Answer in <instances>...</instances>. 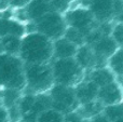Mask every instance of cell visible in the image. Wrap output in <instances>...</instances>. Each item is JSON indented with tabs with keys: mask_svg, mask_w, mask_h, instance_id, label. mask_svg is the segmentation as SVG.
I'll use <instances>...</instances> for the list:
<instances>
[{
	"mask_svg": "<svg viewBox=\"0 0 123 122\" xmlns=\"http://www.w3.org/2000/svg\"><path fill=\"white\" fill-rule=\"evenodd\" d=\"M21 42L22 38L15 36H6L2 37L1 44L3 47V50L6 54H11V55H16L19 53V49H21Z\"/></svg>",
	"mask_w": 123,
	"mask_h": 122,
	"instance_id": "obj_20",
	"label": "cell"
},
{
	"mask_svg": "<svg viewBox=\"0 0 123 122\" xmlns=\"http://www.w3.org/2000/svg\"><path fill=\"white\" fill-rule=\"evenodd\" d=\"M74 58L85 73L96 68V58L94 55V52L91 49V47L87 44L79 47L77 49V53Z\"/></svg>",
	"mask_w": 123,
	"mask_h": 122,
	"instance_id": "obj_14",
	"label": "cell"
},
{
	"mask_svg": "<svg viewBox=\"0 0 123 122\" xmlns=\"http://www.w3.org/2000/svg\"><path fill=\"white\" fill-rule=\"evenodd\" d=\"M23 10L27 18V23H36L45 14L53 11V9L44 0H31L25 8H23Z\"/></svg>",
	"mask_w": 123,
	"mask_h": 122,
	"instance_id": "obj_11",
	"label": "cell"
},
{
	"mask_svg": "<svg viewBox=\"0 0 123 122\" xmlns=\"http://www.w3.org/2000/svg\"><path fill=\"white\" fill-rule=\"evenodd\" d=\"M0 122H9L8 110L3 107H0Z\"/></svg>",
	"mask_w": 123,
	"mask_h": 122,
	"instance_id": "obj_28",
	"label": "cell"
},
{
	"mask_svg": "<svg viewBox=\"0 0 123 122\" xmlns=\"http://www.w3.org/2000/svg\"><path fill=\"white\" fill-rule=\"evenodd\" d=\"M97 101L104 107L116 105L123 102V86L118 81H113L98 89Z\"/></svg>",
	"mask_w": 123,
	"mask_h": 122,
	"instance_id": "obj_10",
	"label": "cell"
},
{
	"mask_svg": "<svg viewBox=\"0 0 123 122\" xmlns=\"http://www.w3.org/2000/svg\"><path fill=\"white\" fill-rule=\"evenodd\" d=\"M64 38H66L68 41H70L71 43H74L77 47H81V45L85 44V37L83 34H81L79 30L74 29L72 27L66 28L65 34H64Z\"/></svg>",
	"mask_w": 123,
	"mask_h": 122,
	"instance_id": "obj_21",
	"label": "cell"
},
{
	"mask_svg": "<svg viewBox=\"0 0 123 122\" xmlns=\"http://www.w3.org/2000/svg\"><path fill=\"white\" fill-rule=\"evenodd\" d=\"M106 67L113 73L116 81L121 83L123 80V48H118V50L107 60Z\"/></svg>",
	"mask_w": 123,
	"mask_h": 122,
	"instance_id": "obj_17",
	"label": "cell"
},
{
	"mask_svg": "<svg viewBox=\"0 0 123 122\" xmlns=\"http://www.w3.org/2000/svg\"><path fill=\"white\" fill-rule=\"evenodd\" d=\"M78 47L62 37L53 41V60H65L74 58Z\"/></svg>",
	"mask_w": 123,
	"mask_h": 122,
	"instance_id": "obj_13",
	"label": "cell"
},
{
	"mask_svg": "<svg viewBox=\"0 0 123 122\" xmlns=\"http://www.w3.org/2000/svg\"><path fill=\"white\" fill-rule=\"evenodd\" d=\"M31 0H10L11 4L16 8H25Z\"/></svg>",
	"mask_w": 123,
	"mask_h": 122,
	"instance_id": "obj_27",
	"label": "cell"
},
{
	"mask_svg": "<svg viewBox=\"0 0 123 122\" xmlns=\"http://www.w3.org/2000/svg\"><path fill=\"white\" fill-rule=\"evenodd\" d=\"M63 122H83V119H82V117L78 114V111L74 110V111L68 112V114L64 115Z\"/></svg>",
	"mask_w": 123,
	"mask_h": 122,
	"instance_id": "obj_26",
	"label": "cell"
},
{
	"mask_svg": "<svg viewBox=\"0 0 123 122\" xmlns=\"http://www.w3.org/2000/svg\"><path fill=\"white\" fill-rule=\"evenodd\" d=\"M34 24L36 32L43 35L51 41L64 37L65 30L67 28L64 14L56 11L49 12Z\"/></svg>",
	"mask_w": 123,
	"mask_h": 122,
	"instance_id": "obj_7",
	"label": "cell"
},
{
	"mask_svg": "<svg viewBox=\"0 0 123 122\" xmlns=\"http://www.w3.org/2000/svg\"><path fill=\"white\" fill-rule=\"evenodd\" d=\"M44 1H47L51 6L53 11L64 14V12L69 9V6H71L74 0H44Z\"/></svg>",
	"mask_w": 123,
	"mask_h": 122,
	"instance_id": "obj_25",
	"label": "cell"
},
{
	"mask_svg": "<svg viewBox=\"0 0 123 122\" xmlns=\"http://www.w3.org/2000/svg\"><path fill=\"white\" fill-rule=\"evenodd\" d=\"M24 62L17 55L1 54L0 55V84L6 89L24 90L25 76Z\"/></svg>",
	"mask_w": 123,
	"mask_h": 122,
	"instance_id": "obj_3",
	"label": "cell"
},
{
	"mask_svg": "<svg viewBox=\"0 0 123 122\" xmlns=\"http://www.w3.org/2000/svg\"><path fill=\"white\" fill-rule=\"evenodd\" d=\"M120 84H121V85L123 86V80H122V82H121V83H120Z\"/></svg>",
	"mask_w": 123,
	"mask_h": 122,
	"instance_id": "obj_31",
	"label": "cell"
},
{
	"mask_svg": "<svg viewBox=\"0 0 123 122\" xmlns=\"http://www.w3.org/2000/svg\"><path fill=\"white\" fill-rule=\"evenodd\" d=\"M84 79L93 82L98 89L116 81V77L113 73L109 70L107 67H100V68H94L92 70L85 73Z\"/></svg>",
	"mask_w": 123,
	"mask_h": 122,
	"instance_id": "obj_15",
	"label": "cell"
},
{
	"mask_svg": "<svg viewBox=\"0 0 123 122\" xmlns=\"http://www.w3.org/2000/svg\"><path fill=\"white\" fill-rule=\"evenodd\" d=\"M113 1L115 0H91L85 6L92 13L98 24L113 22Z\"/></svg>",
	"mask_w": 123,
	"mask_h": 122,
	"instance_id": "obj_9",
	"label": "cell"
},
{
	"mask_svg": "<svg viewBox=\"0 0 123 122\" xmlns=\"http://www.w3.org/2000/svg\"><path fill=\"white\" fill-rule=\"evenodd\" d=\"M64 18L68 27L79 30L84 37L98 25L89 9L80 4L77 6H69V9L64 12Z\"/></svg>",
	"mask_w": 123,
	"mask_h": 122,
	"instance_id": "obj_5",
	"label": "cell"
},
{
	"mask_svg": "<svg viewBox=\"0 0 123 122\" xmlns=\"http://www.w3.org/2000/svg\"><path fill=\"white\" fill-rule=\"evenodd\" d=\"M25 90L27 94L47 93L54 85L51 64H25Z\"/></svg>",
	"mask_w": 123,
	"mask_h": 122,
	"instance_id": "obj_2",
	"label": "cell"
},
{
	"mask_svg": "<svg viewBox=\"0 0 123 122\" xmlns=\"http://www.w3.org/2000/svg\"><path fill=\"white\" fill-rule=\"evenodd\" d=\"M26 35L25 25L21 22L12 21L9 18L0 19V36H15L18 38H23Z\"/></svg>",
	"mask_w": 123,
	"mask_h": 122,
	"instance_id": "obj_16",
	"label": "cell"
},
{
	"mask_svg": "<svg viewBox=\"0 0 123 122\" xmlns=\"http://www.w3.org/2000/svg\"><path fill=\"white\" fill-rule=\"evenodd\" d=\"M103 115L109 122H123V102L104 107Z\"/></svg>",
	"mask_w": 123,
	"mask_h": 122,
	"instance_id": "obj_19",
	"label": "cell"
},
{
	"mask_svg": "<svg viewBox=\"0 0 123 122\" xmlns=\"http://www.w3.org/2000/svg\"><path fill=\"white\" fill-rule=\"evenodd\" d=\"M64 115L54 109H48L41 115H39L37 122H63Z\"/></svg>",
	"mask_w": 123,
	"mask_h": 122,
	"instance_id": "obj_22",
	"label": "cell"
},
{
	"mask_svg": "<svg viewBox=\"0 0 123 122\" xmlns=\"http://www.w3.org/2000/svg\"><path fill=\"white\" fill-rule=\"evenodd\" d=\"M22 91L15 90V89H6L3 94V103L8 108L12 107L13 105L18 103L22 96Z\"/></svg>",
	"mask_w": 123,
	"mask_h": 122,
	"instance_id": "obj_23",
	"label": "cell"
},
{
	"mask_svg": "<svg viewBox=\"0 0 123 122\" xmlns=\"http://www.w3.org/2000/svg\"><path fill=\"white\" fill-rule=\"evenodd\" d=\"M89 122H109V121L107 120V118L103 115V112H102V114H99V115H97V116L93 117L92 119H90Z\"/></svg>",
	"mask_w": 123,
	"mask_h": 122,
	"instance_id": "obj_29",
	"label": "cell"
},
{
	"mask_svg": "<svg viewBox=\"0 0 123 122\" xmlns=\"http://www.w3.org/2000/svg\"><path fill=\"white\" fill-rule=\"evenodd\" d=\"M103 110H104V106H103L97 99L91 102V103L84 104V105H80L77 108V111L82 117L83 120H90V119H92L93 117L102 114Z\"/></svg>",
	"mask_w": 123,
	"mask_h": 122,
	"instance_id": "obj_18",
	"label": "cell"
},
{
	"mask_svg": "<svg viewBox=\"0 0 123 122\" xmlns=\"http://www.w3.org/2000/svg\"><path fill=\"white\" fill-rule=\"evenodd\" d=\"M54 84L74 88L85 78V71L79 66L74 58L51 61Z\"/></svg>",
	"mask_w": 123,
	"mask_h": 122,
	"instance_id": "obj_4",
	"label": "cell"
},
{
	"mask_svg": "<svg viewBox=\"0 0 123 122\" xmlns=\"http://www.w3.org/2000/svg\"><path fill=\"white\" fill-rule=\"evenodd\" d=\"M48 93L51 98V108L62 115L74 111L79 107L74 88L54 84Z\"/></svg>",
	"mask_w": 123,
	"mask_h": 122,
	"instance_id": "obj_6",
	"label": "cell"
},
{
	"mask_svg": "<svg viewBox=\"0 0 123 122\" xmlns=\"http://www.w3.org/2000/svg\"><path fill=\"white\" fill-rule=\"evenodd\" d=\"M110 37L113 39L119 48H123V23L113 22L112 29L110 32Z\"/></svg>",
	"mask_w": 123,
	"mask_h": 122,
	"instance_id": "obj_24",
	"label": "cell"
},
{
	"mask_svg": "<svg viewBox=\"0 0 123 122\" xmlns=\"http://www.w3.org/2000/svg\"><path fill=\"white\" fill-rule=\"evenodd\" d=\"M76 1H79V3H80V6H85V4H86L89 1H91V0H76Z\"/></svg>",
	"mask_w": 123,
	"mask_h": 122,
	"instance_id": "obj_30",
	"label": "cell"
},
{
	"mask_svg": "<svg viewBox=\"0 0 123 122\" xmlns=\"http://www.w3.org/2000/svg\"><path fill=\"white\" fill-rule=\"evenodd\" d=\"M74 93H76L78 104L80 106L87 103H91L93 101H96L97 99L98 88L93 82L84 79L78 85L74 86Z\"/></svg>",
	"mask_w": 123,
	"mask_h": 122,
	"instance_id": "obj_12",
	"label": "cell"
},
{
	"mask_svg": "<svg viewBox=\"0 0 123 122\" xmlns=\"http://www.w3.org/2000/svg\"><path fill=\"white\" fill-rule=\"evenodd\" d=\"M90 47L93 50L96 58V68L106 67L107 60L119 48L110 36H103Z\"/></svg>",
	"mask_w": 123,
	"mask_h": 122,
	"instance_id": "obj_8",
	"label": "cell"
},
{
	"mask_svg": "<svg viewBox=\"0 0 123 122\" xmlns=\"http://www.w3.org/2000/svg\"><path fill=\"white\" fill-rule=\"evenodd\" d=\"M18 57L24 64H47L53 60V41L39 32L26 34L22 38Z\"/></svg>",
	"mask_w": 123,
	"mask_h": 122,
	"instance_id": "obj_1",
	"label": "cell"
}]
</instances>
